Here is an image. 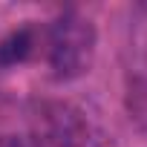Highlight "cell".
Listing matches in <instances>:
<instances>
[{"label":"cell","mask_w":147,"mask_h":147,"mask_svg":"<svg viewBox=\"0 0 147 147\" xmlns=\"http://www.w3.org/2000/svg\"><path fill=\"white\" fill-rule=\"evenodd\" d=\"M95 46L98 35L92 20L75 9L61 12L49 23H40L38 58L46 63L55 81H75L87 75L95 61Z\"/></svg>","instance_id":"6da1fadb"},{"label":"cell","mask_w":147,"mask_h":147,"mask_svg":"<svg viewBox=\"0 0 147 147\" xmlns=\"http://www.w3.org/2000/svg\"><path fill=\"white\" fill-rule=\"evenodd\" d=\"M26 147H95L90 121L69 104H43L35 115L29 133L23 136Z\"/></svg>","instance_id":"7a4b0ae2"},{"label":"cell","mask_w":147,"mask_h":147,"mask_svg":"<svg viewBox=\"0 0 147 147\" xmlns=\"http://www.w3.org/2000/svg\"><path fill=\"white\" fill-rule=\"evenodd\" d=\"M38 43H40V26L38 23H26L12 29L3 40H0V69H12L20 66L32 58H38Z\"/></svg>","instance_id":"3957f363"},{"label":"cell","mask_w":147,"mask_h":147,"mask_svg":"<svg viewBox=\"0 0 147 147\" xmlns=\"http://www.w3.org/2000/svg\"><path fill=\"white\" fill-rule=\"evenodd\" d=\"M0 147H26L23 136H9V133H0Z\"/></svg>","instance_id":"277c9868"}]
</instances>
